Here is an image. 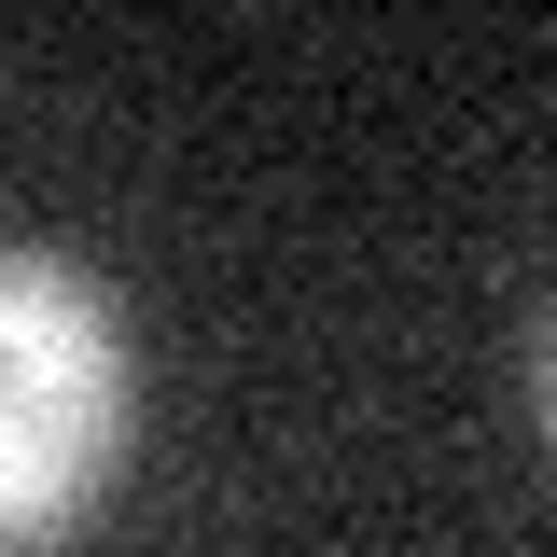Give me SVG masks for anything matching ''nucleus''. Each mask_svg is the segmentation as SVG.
Returning <instances> with one entry per match:
<instances>
[{
    "label": "nucleus",
    "instance_id": "obj_1",
    "mask_svg": "<svg viewBox=\"0 0 557 557\" xmlns=\"http://www.w3.org/2000/svg\"><path fill=\"white\" fill-rule=\"evenodd\" d=\"M139 362L112 293L57 251H0V557L70 544L126 474Z\"/></svg>",
    "mask_w": 557,
    "mask_h": 557
}]
</instances>
